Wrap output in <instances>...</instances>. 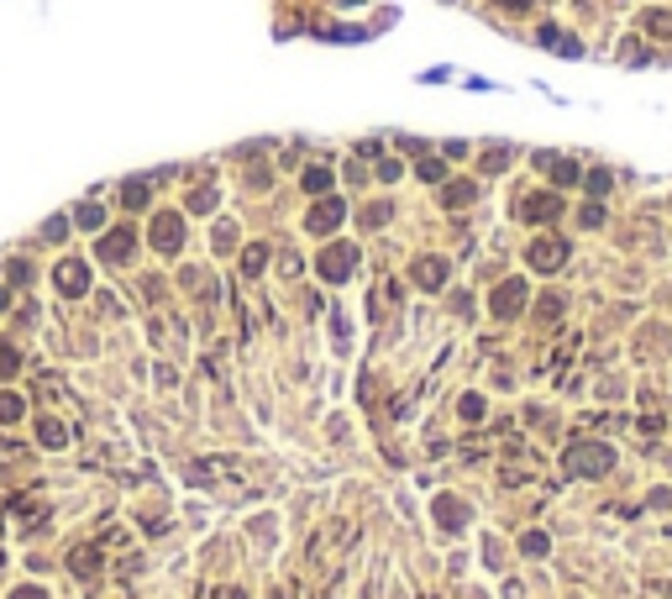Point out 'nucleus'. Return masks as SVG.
Instances as JSON below:
<instances>
[{
    "mask_svg": "<svg viewBox=\"0 0 672 599\" xmlns=\"http://www.w3.org/2000/svg\"><path fill=\"white\" fill-rule=\"evenodd\" d=\"M609 468H614V452L604 442H573L562 452V473H573V479H599Z\"/></svg>",
    "mask_w": 672,
    "mask_h": 599,
    "instance_id": "f257e3e1",
    "label": "nucleus"
},
{
    "mask_svg": "<svg viewBox=\"0 0 672 599\" xmlns=\"http://www.w3.org/2000/svg\"><path fill=\"white\" fill-rule=\"evenodd\" d=\"M352 258H357V247H352V242H336V247H326V252L315 258V268H320V279L342 284V279L352 274Z\"/></svg>",
    "mask_w": 672,
    "mask_h": 599,
    "instance_id": "f03ea898",
    "label": "nucleus"
},
{
    "mask_svg": "<svg viewBox=\"0 0 672 599\" xmlns=\"http://www.w3.org/2000/svg\"><path fill=\"white\" fill-rule=\"evenodd\" d=\"M525 279H505V284L494 289V300H489V311L499 315V321H509V315H520V305H525Z\"/></svg>",
    "mask_w": 672,
    "mask_h": 599,
    "instance_id": "7ed1b4c3",
    "label": "nucleus"
},
{
    "mask_svg": "<svg viewBox=\"0 0 672 599\" xmlns=\"http://www.w3.org/2000/svg\"><path fill=\"white\" fill-rule=\"evenodd\" d=\"M562 258H567V247H562L557 237H536L531 252H525V263H531L536 274H557V268H562Z\"/></svg>",
    "mask_w": 672,
    "mask_h": 599,
    "instance_id": "20e7f679",
    "label": "nucleus"
},
{
    "mask_svg": "<svg viewBox=\"0 0 672 599\" xmlns=\"http://www.w3.org/2000/svg\"><path fill=\"white\" fill-rule=\"evenodd\" d=\"M131 247H137V231H131V227H116L110 237H100V263H126Z\"/></svg>",
    "mask_w": 672,
    "mask_h": 599,
    "instance_id": "39448f33",
    "label": "nucleus"
},
{
    "mask_svg": "<svg viewBox=\"0 0 672 599\" xmlns=\"http://www.w3.org/2000/svg\"><path fill=\"white\" fill-rule=\"evenodd\" d=\"M315 237H331V231L342 227V200H320V205H310V221H305Z\"/></svg>",
    "mask_w": 672,
    "mask_h": 599,
    "instance_id": "423d86ee",
    "label": "nucleus"
},
{
    "mask_svg": "<svg viewBox=\"0 0 672 599\" xmlns=\"http://www.w3.org/2000/svg\"><path fill=\"white\" fill-rule=\"evenodd\" d=\"M515 211H520V221H552L557 211H562V200H557V195H525Z\"/></svg>",
    "mask_w": 672,
    "mask_h": 599,
    "instance_id": "0eeeda50",
    "label": "nucleus"
},
{
    "mask_svg": "<svg viewBox=\"0 0 672 599\" xmlns=\"http://www.w3.org/2000/svg\"><path fill=\"white\" fill-rule=\"evenodd\" d=\"M179 242H184V221L179 216H158L153 221V247L158 252H179Z\"/></svg>",
    "mask_w": 672,
    "mask_h": 599,
    "instance_id": "6e6552de",
    "label": "nucleus"
},
{
    "mask_svg": "<svg viewBox=\"0 0 672 599\" xmlns=\"http://www.w3.org/2000/svg\"><path fill=\"white\" fill-rule=\"evenodd\" d=\"M58 289L63 295H84V289H90V274H84V263H58Z\"/></svg>",
    "mask_w": 672,
    "mask_h": 599,
    "instance_id": "1a4fd4ad",
    "label": "nucleus"
},
{
    "mask_svg": "<svg viewBox=\"0 0 672 599\" xmlns=\"http://www.w3.org/2000/svg\"><path fill=\"white\" fill-rule=\"evenodd\" d=\"M415 284L441 289V284H447V263H441V258H420V263H415Z\"/></svg>",
    "mask_w": 672,
    "mask_h": 599,
    "instance_id": "9d476101",
    "label": "nucleus"
},
{
    "mask_svg": "<svg viewBox=\"0 0 672 599\" xmlns=\"http://www.w3.org/2000/svg\"><path fill=\"white\" fill-rule=\"evenodd\" d=\"M436 520L447 531H462V526H468V510H462L457 500H436Z\"/></svg>",
    "mask_w": 672,
    "mask_h": 599,
    "instance_id": "9b49d317",
    "label": "nucleus"
},
{
    "mask_svg": "<svg viewBox=\"0 0 672 599\" xmlns=\"http://www.w3.org/2000/svg\"><path fill=\"white\" fill-rule=\"evenodd\" d=\"M473 195H478V184H447L441 190V205H468Z\"/></svg>",
    "mask_w": 672,
    "mask_h": 599,
    "instance_id": "f8f14e48",
    "label": "nucleus"
},
{
    "mask_svg": "<svg viewBox=\"0 0 672 599\" xmlns=\"http://www.w3.org/2000/svg\"><path fill=\"white\" fill-rule=\"evenodd\" d=\"M74 573H79V578L100 573V552H90V547H84V552H74Z\"/></svg>",
    "mask_w": 672,
    "mask_h": 599,
    "instance_id": "ddd939ff",
    "label": "nucleus"
},
{
    "mask_svg": "<svg viewBox=\"0 0 672 599\" xmlns=\"http://www.w3.org/2000/svg\"><path fill=\"white\" fill-rule=\"evenodd\" d=\"M69 442V426L63 420H42V447H63Z\"/></svg>",
    "mask_w": 672,
    "mask_h": 599,
    "instance_id": "4468645a",
    "label": "nucleus"
},
{
    "mask_svg": "<svg viewBox=\"0 0 672 599\" xmlns=\"http://www.w3.org/2000/svg\"><path fill=\"white\" fill-rule=\"evenodd\" d=\"M305 190L310 195H326L331 190V168H305Z\"/></svg>",
    "mask_w": 672,
    "mask_h": 599,
    "instance_id": "2eb2a0df",
    "label": "nucleus"
},
{
    "mask_svg": "<svg viewBox=\"0 0 672 599\" xmlns=\"http://www.w3.org/2000/svg\"><path fill=\"white\" fill-rule=\"evenodd\" d=\"M26 416V400L22 395H0V420H22Z\"/></svg>",
    "mask_w": 672,
    "mask_h": 599,
    "instance_id": "dca6fc26",
    "label": "nucleus"
},
{
    "mask_svg": "<svg viewBox=\"0 0 672 599\" xmlns=\"http://www.w3.org/2000/svg\"><path fill=\"white\" fill-rule=\"evenodd\" d=\"M121 200H126V211H142V205H147V184H142V179H131L126 190H121Z\"/></svg>",
    "mask_w": 672,
    "mask_h": 599,
    "instance_id": "f3484780",
    "label": "nucleus"
},
{
    "mask_svg": "<svg viewBox=\"0 0 672 599\" xmlns=\"http://www.w3.org/2000/svg\"><path fill=\"white\" fill-rule=\"evenodd\" d=\"M505 163H509V147H494V153H484V158H478V168H484V174H499Z\"/></svg>",
    "mask_w": 672,
    "mask_h": 599,
    "instance_id": "a211bd4d",
    "label": "nucleus"
},
{
    "mask_svg": "<svg viewBox=\"0 0 672 599\" xmlns=\"http://www.w3.org/2000/svg\"><path fill=\"white\" fill-rule=\"evenodd\" d=\"M189 211H195V216L215 211V190H195V195H189Z\"/></svg>",
    "mask_w": 672,
    "mask_h": 599,
    "instance_id": "6ab92c4d",
    "label": "nucleus"
},
{
    "mask_svg": "<svg viewBox=\"0 0 672 599\" xmlns=\"http://www.w3.org/2000/svg\"><path fill=\"white\" fill-rule=\"evenodd\" d=\"M263 258H268L263 247H247V258H242V274H263Z\"/></svg>",
    "mask_w": 672,
    "mask_h": 599,
    "instance_id": "aec40b11",
    "label": "nucleus"
},
{
    "mask_svg": "<svg viewBox=\"0 0 672 599\" xmlns=\"http://www.w3.org/2000/svg\"><path fill=\"white\" fill-rule=\"evenodd\" d=\"M646 32H657V37H672V16H646Z\"/></svg>",
    "mask_w": 672,
    "mask_h": 599,
    "instance_id": "412c9836",
    "label": "nucleus"
},
{
    "mask_svg": "<svg viewBox=\"0 0 672 599\" xmlns=\"http://www.w3.org/2000/svg\"><path fill=\"white\" fill-rule=\"evenodd\" d=\"M100 221H106L100 205H79V227H100Z\"/></svg>",
    "mask_w": 672,
    "mask_h": 599,
    "instance_id": "4be33fe9",
    "label": "nucleus"
},
{
    "mask_svg": "<svg viewBox=\"0 0 672 599\" xmlns=\"http://www.w3.org/2000/svg\"><path fill=\"white\" fill-rule=\"evenodd\" d=\"M420 179H431V184H436V179H447V168H441L436 158H425V163H420Z\"/></svg>",
    "mask_w": 672,
    "mask_h": 599,
    "instance_id": "5701e85b",
    "label": "nucleus"
},
{
    "mask_svg": "<svg viewBox=\"0 0 672 599\" xmlns=\"http://www.w3.org/2000/svg\"><path fill=\"white\" fill-rule=\"evenodd\" d=\"M589 190H593V195H609V168H599V174H589Z\"/></svg>",
    "mask_w": 672,
    "mask_h": 599,
    "instance_id": "b1692460",
    "label": "nucleus"
},
{
    "mask_svg": "<svg viewBox=\"0 0 672 599\" xmlns=\"http://www.w3.org/2000/svg\"><path fill=\"white\" fill-rule=\"evenodd\" d=\"M541 315H546V321H557V315H562V295H546L541 300Z\"/></svg>",
    "mask_w": 672,
    "mask_h": 599,
    "instance_id": "393cba45",
    "label": "nucleus"
},
{
    "mask_svg": "<svg viewBox=\"0 0 672 599\" xmlns=\"http://www.w3.org/2000/svg\"><path fill=\"white\" fill-rule=\"evenodd\" d=\"M520 547H525V552H531V557H541V552H546V536H541V531H531V536H525V541H520Z\"/></svg>",
    "mask_w": 672,
    "mask_h": 599,
    "instance_id": "a878e982",
    "label": "nucleus"
},
{
    "mask_svg": "<svg viewBox=\"0 0 672 599\" xmlns=\"http://www.w3.org/2000/svg\"><path fill=\"white\" fill-rule=\"evenodd\" d=\"M462 416H468V420H478V416H484V400H478V395H468V400H462Z\"/></svg>",
    "mask_w": 672,
    "mask_h": 599,
    "instance_id": "bb28decb",
    "label": "nucleus"
},
{
    "mask_svg": "<svg viewBox=\"0 0 672 599\" xmlns=\"http://www.w3.org/2000/svg\"><path fill=\"white\" fill-rule=\"evenodd\" d=\"M11 599H47V594H42V589H32V584H26V589H16Z\"/></svg>",
    "mask_w": 672,
    "mask_h": 599,
    "instance_id": "cd10ccee",
    "label": "nucleus"
},
{
    "mask_svg": "<svg viewBox=\"0 0 672 599\" xmlns=\"http://www.w3.org/2000/svg\"><path fill=\"white\" fill-rule=\"evenodd\" d=\"M499 6H531V0H499Z\"/></svg>",
    "mask_w": 672,
    "mask_h": 599,
    "instance_id": "c85d7f7f",
    "label": "nucleus"
}]
</instances>
